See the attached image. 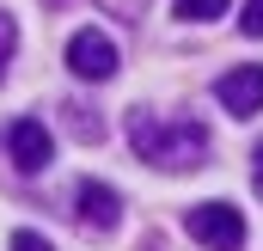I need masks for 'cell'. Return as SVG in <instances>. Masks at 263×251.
<instances>
[{
	"label": "cell",
	"mask_w": 263,
	"mask_h": 251,
	"mask_svg": "<svg viewBox=\"0 0 263 251\" xmlns=\"http://www.w3.org/2000/svg\"><path fill=\"white\" fill-rule=\"evenodd\" d=\"M239 31H245V37H263V0H245V12H239Z\"/></svg>",
	"instance_id": "obj_10"
},
{
	"label": "cell",
	"mask_w": 263,
	"mask_h": 251,
	"mask_svg": "<svg viewBox=\"0 0 263 251\" xmlns=\"http://www.w3.org/2000/svg\"><path fill=\"white\" fill-rule=\"evenodd\" d=\"M12 43H18V25H12V12H0V74L12 62Z\"/></svg>",
	"instance_id": "obj_9"
},
{
	"label": "cell",
	"mask_w": 263,
	"mask_h": 251,
	"mask_svg": "<svg viewBox=\"0 0 263 251\" xmlns=\"http://www.w3.org/2000/svg\"><path fill=\"white\" fill-rule=\"evenodd\" d=\"M98 6H104V12H117V19H141L153 0H98Z\"/></svg>",
	"instance_id": "obj_11"
},
{
	"label": "cell",
	"mask_w": 263,
	"mask_h": 251,
	"mask_svg": "<svg viewBox=\"0 0 263 251\" xmlns=\"http://www.w3.org/2000/svg\"><path fill=\"white\" fill-rule=\"evenodd\" d=\"M251 190L263 196V141H257V153H251Z\"/></svg>",
	"instance_id": "obj_13"
},
{
	"label": "cell",
	"mask_w": 263,
	"mask_h": 251,
	"mask_svg": "<svg viewBox=\"0 0 263 251\" xmlns=\"http://www.w3.org/2000/svg\"><path fill=\"white\" fill-rule=\"evenodd\" d=\"M12 251H55V245H49L43 233H25V227H18V233H12Z\"/></svg>",
	"instance_id": "obj_12"
},
{
	"label": "cell",
	"mask_w": 263,
	"mask_h": 251,
	"mask_svg": "<svg viewBox=\"0 0 263 251\" xmlns=\"http://www.w3.org/2000/svg\"><path fill=\"white\" fill-rule=\"evenodd\" d=\"M214 98H220V111H233V117H257L263 111V67L257 62L227 67V74L214 80Z\"/></svg>",
	"instance_id": "obj_5"
},
{
	"label": "cell",
	"mask_w": 263,
	"mask_h": 251,
	"mask_svg": "<svg viewBox=\"0 0 263 251\" xmlns=\"http://www.w3.org/2000/svg\"><path fill=\"white\" fill-rule=\"evenodd\" d=\"M117 62H123V56H117V43H110L104 31H73V37H67V67H73L80 80H110Z\"/></svg>",
	"instance_id": "obj_4"
},
{
	"label": "cell",
	"mask_w": 263,
	"mask_h": 251,
	"mask_svg": "<svg viewBox=\"0 0 263 251\" xmlns=\"http://www.w3.org/2000/svg\"><path fill=\"white\" fill-rule=\"evenodd\" d=\"M73 214H80L86 233H110V227L123 221V196L110 184H98V178H86V184L73 190Z\"/></svg>",
	"instance_id": "obj_6"
},
{
	"label": "cell",
	"mask_w": 263,
	"mask_h": 251,
	"mask_svg": "<svg viewBox=\"0 0 263 251\" xmlns=\"http://www.w3.org/2000/svg\"><path fill=\"white\" fill-rule=\"evenodd\" d=\"M6 159H12V172H18V178H37V172L55 159V141H49V129L37 123V117H18V123L6 129Z\"/></svg>",
	"instance_id": "obj_3"
},
{
	"label": "cell",
	"mask_w": 263,
	"mask_h": 251,
	"mask_svg": "<svg viewBox=\"0 0 263 251\" xmlns=\"http://www.w3.org/2000/svg\"><path fill=\"white\" fill-rule=\"evenodd\" d=\"M62 111H67V129H73L80 141H98V135H104V123L92 117V104H86V98H73V104H62Z\"/></svg>",
	"instance_id": "obj_7"
},
{
	"label": "cell",
	"mask_w": 263,
	"mask_h": 251,
	"mask_svg": "<svg viewBox=\"0 0 263 251\" xmlns=\"http://www.w3.org/2000/svg\"><path fill=\"white\" fill-rule=\"evenodd\" d=\"M43 6H67V0H43Z\"/></svg>",
	"instance_id": "obj_14"
},
{
	"label": "cell",
	"mask_w": 263,
	"mask_h": 251,
	"mask_svg": "<svg viewBox=\"0 0 263 251\" xmlns=\"http://www.w3.org/2000/svg\"><path fill=\"white\" fill-rule=\"evenodd\" d=\"M227 0H178V19H220Z\"/></svg>",
	"instance_id": "obj_8"
},
{
	"label": "cell",
	"mask_w": 263,
	"mask_h": 251,
	"mask_svg": "<svg viewBox=\"0 0 263 251\" xmlns=\"http://www.w3.org/2000/svg\"><path fill=\"white\" fill-rule=\"evenodd\" d=\"M129 147H135V159H147L159 172H196L208 159V129L196 117H159V111L135 104L129 111Z\"/></svg>",
	"instance_id": "obj_1"
},
{
	"label": "cell",
	"mask_w": 263,
	"mask_h": 251,
	"mask_svg": "<svg viewBox=\"0 0 263 251\" xmlns=\"http://www.w3.org/2000/svg\"><path fill=\"white\" fill-rule=\"evenodd\" d=\"M184 227H190V239L208 251H239L245 245V214L233 208V202H196L190 214H184Z\"/></svg>",
	"instance_id": "obj_2"
}]
</instances>
